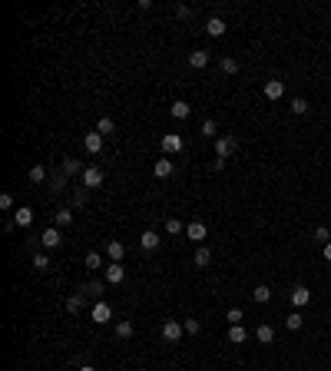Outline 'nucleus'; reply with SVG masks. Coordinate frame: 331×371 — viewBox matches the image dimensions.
Returning a JSON list of instances; mask_svg holds the SVG:
<instances>
[{"label": "nucleus", "mask_w": 331, "mask_h": 371, "mask_svg": "<svg viewBox=\"0 0 331 371\" xmlns=\"http://www.w3.org/2000/svg\"><path fill=\"white\" fill-rule=\"evenodd\" d=\"M292 113H298V116L308 113V100H305V96H295V100H292Z\"/></svg>", "instance_id": "nucleus-27"}, {"label": "nucleus", "mask_w": 331, "mask_h": 371, "mask_svg": "<svg viewBox=\"0 0 331 371\" xmlns=\"http://www.w3.org/2000/svg\"><path fill=\"white\" fill-rule=\"evenodd\" d=\"M242 309H229V325H242Z\"/></svg>", "instance_id": "nucleus-35"}, {"label": "nucleus", "mask_w": 331, "mask_h": 371, "mask_svg": "<svg viewBox=\"0 0 331 371\" xmlns=\"http://www.w3.org/2000/svg\"><path fill=\"white\" fill-rule=\"evenodd\" d=\"M159 146H163V152H166V156H172V152H182V149H186V139H182V136H175V133H166Z\"/></svg>", "instance_id": "nucleus-2"}, {"label": "nucleus", "mask_w": 331, "mask_h": 371, "mask_svg": "<svg viewBox=\"0 0 331 371\" xmlns=\"http://www.w3.org/2000/svg\"><path fill=\"white\" fill-rule=\"evenodd\" d=\"M73 226V209H56V229Z\"/></svg>", "instance_id": "nucleus-23"}, {"label": "nucleus", "mask_w": 331, "mask_h": 371, "mask_svg": "<svg viewBox=\"0 0 331 371\" xmlns=\"http://www.w3.org/2000/svg\"><path fill=\"white\" fill-rule=\"evenodd\" d=\"M186 235L192 242H202V239H206V222H189V226H186Z\"/></svg>", "instance_id": "nucleus-15"}, {"label": "nucleus", "mask_w": 331, "mask_h": 371, "mask_svg": "<svg viewBox=\"0 0 331 371\" xmlns=\"http://www.w3.org/2000/svg\"><path fill=\"white\" fill-rule=\"evenodd\" d=\"M83 186H86V189H100L103 186V172L96 169V166H86V172H83Z\"/></svg>", "instance_id": "nucleus-5"}, {"label": "nucleus", "mask_w": 331, "mask_h": 371, "mask_svg": "<svg viewBox=\"0 0 331 371\" xmlns=\"http://www.w3.org/2000/svg\"><path fill=\"white\" fill-rule=\"evenodd\" d=\"M255 338L262 341V345H272V341H275V328H272V325H258L255 328Z\"/></svg>", "instance_id": "nucleus-19"}, {"label": "nucleus", "mask_w": 331, "mask_h": 371, "mask_svg": "<svg viewBox=\"0 0 331 371\" xmlns=\"http://www.w3.org/2000/svg\"><path fill=\"white\" fill-rule=\"evenodd\" d=\"M235 136H222V139H215V159H222V163H225V159H229L232 156V152H235Z\"/></svg>", "instance_id": "nucleus-1"}, {"label": "nucleus", "mask_w": 331, "mask_h": 371, "mask_svg": "<svg viewBox=\"0 0 331 371\" xmlns=\"http://www.w3.org/2000/svg\"><path fill=\"white\" fill-rule=\"evenodd\" d=\"M215 129H219V126H215V120H206L199 133H202V136H209V139H212V136H215Z\"/></svg>", "instance_id": "nucleus-34"}, {"label": "nucleus", "mask_w": 331, "mask_h": 371, "mask_svg": "<svg viewBox=\"0 0 331 371\" xmlns=\"http://www.w3.org/2000/svg\"><path fill=\"white\" fill-rule=\"evenodd\" d=\"M103 139L106 136H100V133H86V136H83V149L96 156V152H103Z\"/></svg>", "instance_id": "nucleus-4"}, {"label": "nucleus", "mask_w": 331, "mask_h": 371, "mask_svg": "<svg viewBox=\"0 0 331 371\" xmlns=\"http://www.w3.org/2000/svg\"><path fill=\"white\" fill-rule=\"evenodd\" d=\"M206 33H209V37H222V33H225V20L222 17H209L206 20Z\"/></svg>", "instance_id": "nucleus-13"}, {"label": "nucleus", "mask_w": 331, "mask_h": 371, "mask_svg": "<svg viewBox=\"0 0 331 371\" xmlns=\"http://www.w3.org/2000/svg\"><path fill=\"white\" fill-rule=\"evenodd\" d=\"M106 282H109V285L126 282V265H123V262H113V265H106Z\"/></svg>", "instance_id": "nucleus-3"}, {"label": "nucleus", "mask_w": 331, "mask_h": 371, "mask_svg": "<svg viewBox=\"0 0 331 371\" xmlns=\"http://www.w3.org/2000/svg\"><path fill=\"white\" fill-rule=\"evenodd\" d=\"M182 325H186V332H189V335H195V332H199V328H202V325H199V318H186V321H182Z\"/></svg>", "instance_id": "nucleus-38"}, {"label": "nucleus", "mask_w": 331, "mask_h": 371, "mask_svg": "<svg viewBox=\"0 0 331 371\" xmlns=\"http://www.w3.org/2000/svg\"><path fill=\"white\" fill-rule=\"evenodd\" d=\"M86 269H100V252H86Z\"/></svg>", "instance_id": "nucleus-37"}, {"label": "nucleus", "mask_w": 331, "mask_h": 371, "mask_svg": "<svg viewBox=\"0 0 331 371\" xmlns=\"http://www.w3.org/2000/svg\"><path fill=\"white\" fill-rule=\"evenodd\" d=\"M152 172H156V179H169L172 176V163H169V159H156V163H152Z\"/></svg>", "instance_id": "nucleus-17"}, {"label": "nucleus", "mask_w": 331, "mask_h": 371, "mask_svg": "<svg viewBox=\"0 0 331 371\" xmlns=\"http://www.w3.org/2000/svg\"><path fill=\"white\" fill-rule=\"evenodd\" d=\"M106 255L113 258V262H123V255H126V246H123V242H116V239H113V242H106Z\"/></svg>", "instance_id": "nucleus-18"}, {"label": "nucleus", "mask_w": 331, "mask_h": 371, "mask_svg": "<svg viewBox=\"0 0 331 371\" xmlns=\"http://www.w3.org/2000/svg\"><path fill=\"white\" fill-rule=\"evenodd\" d=\"M285 96V83L281 80H269L265 83V100H281Z\"/></svg>", "instance_id": "nucleus-9"}, {"label": "nucleus", "mask_w": 331, "mask_h": 371, "mask_svg": "<svg viewBox=\"0 0 331 371\" xmlns=\"http://www.w3.org/2000/svg\"><path fill=\"white\" fill-rule=\"evenodd\" d=\"M189 13H192V10H189V7H186V4H179V7H175V17H179V20H186V17H189Z\"/></svg>", "instance_id": "nucleus-40"}, {"label": "nucleus", "mask_w": 331, "mask_h": 371, "mask_svg": "<svg viewBox=\"0 0 331 371\" xmlns=\"http://www.w3.org/2000/svg\"><path fill=\"white\" fill-rule=\"evenodd\" d=\"M182 332H186V325H179V321H166L163 325V338L166 341H179Z\"/></svg>", "instance_id": "nucleus-7"}, {"label": "nucleus", "mask_w": 331, "mask_h": 371, "mask_svg": "<svg viewBox=\"0 0 331 371\" xmlns=\"http://www.w3.org/2000/svg\"><path fill=\"white\" fill-rule=\"evenodd\" d=\"M47 179V166H33L30 169V183H43Z\"/></svg>", "instance_id": "nucleus-30"}, {"label": "nucleus", "mask_w": 331, "mask_h": 371, "mask_svg": "<svg viewBox=\"0 0 331 371\" xmlns=\"http://www.w3.org/2000/svg\"><path fill=\"white\" fill-rule=\"evenodd\" d=\"M209 262H212V252H209L206 246H202L199 252H195V265H199V269H206V265H209Z\"/></svg>", "instance_id": "nucleus-26"}, {"label": "nucleus", "mask_w": 331, "mask_h": 371, "mask_svg": "<svg viewBox=\"0 0 331 371\" xmlns=\"http://www.w3.org/2000/svg\"><path fill=\"white\" fill-rule=\"evenodd\" d=\"M245 338H249V332H245L242 325H229V341L232 345H242Z\"/></svg>", "instance_id": "nucleus-21"}, {"label": "nucleus", "mask_w": 331, "mask_h": 371, "mask_svg": "<svg viewBox=\"0 0 331 371\" xmlns=\"http://www.w3.org/2000/svg\"><path fill=\"white\" fill-rule=\"evenodd\" d=\"M315 242H321V246H328V242H331V232H328L325 226H318V229H315Z\"/></svg>", "instance_id": "nucleus-33"}, {"label": "nucleus", "mask_w": 331, "mask_h": 371, "mask_svg": "<svg viewBox=\"0 0 331 371\" xmlns=\"http://www.w3.org/2000/svg\"><path fill=\"white\" fill-rule=\"evenodd\" d=\"M50 258H47V255H33V269H40V272H50Z\"/></svg>", "instance_id": "nucleus-31"}, {"label": "nucleus", "mask_w": 331, "mask_h": 371, "mask_svg": "<svg viewBox=\"0 0 331 371\" xmlns=\"http://www.w3.org/2000/svg\"><path fill=\"white\" fill-rule=\"evenodd\" d=\"M0 209H13V195H10V192L0 195Z\"/></svg>", "instance_id": "nucleus-39"}, {"label": "nucleus", "mask_w": 331, "mask_h": 371, "mask_svg": "<svg viewBox=\"0 0 331 371\" xmlns=\"http://www.w3.org/2000/svg\"><path fill=\"white\" fill-rule=\"evenodd\" d=\"M252 298H255V305H265L272 298V289L269 285H255V292H252Z\"/></svg>", "instance_id": "nucleus-22"}, {"label": "nucleus", "mask_w": 331, "mask_h": 371, "mask_svg": "<svg viewBox=\"0 0 331 371\" xmlns=\"http://www.w3.org/2000/svg\"><path fill=\"white\" fill-rule=\"evenodd\" d=\"M116 335H119V338H133V321H119Z\"/></svg>", "instance_id": "nucleus-32"}, {"label": "nucleus", "mask_w": 331, "mask_h": 371, "mask_svg": "<svg viewBox=\"0 0 331 371\" xmlns=\"http://www.w3.org/2000/svg\"><path fill=\"white\" fill-rule=\"evenodd\" d=\"M325 258H328V262H331V242H328V246H325Z\"/></svg>", "instance_id": "nucleus-42"}, {"label": "nucleus", "mask_w": 331, "mask_h": 371, "mask_svg": "<svg viewBox=\"0 0 331 371\" xmlns=\"http://www.w3.org/2000/svg\"><path fill=\"white\" fill-rule=\"evenodd\" d=\"M113 129H116V123H113V120H109V116H103V120H100V123H96V133H100V136H109V133H113Z\"/></svg>", "instance_id": "nucleus-25"}, {"label": "nucleus", "mask_w": 331, "mask_h": 371, "mask_svg": "<svg viewBox=\"0 0 331 371\" xmlns=\"http://www.w3.org/2000/svg\"><path fill=\"white\" fill-rule=\"evenodd\" d=\"M169 113H172V120H189V113H192V106H189L186 100H175L172 106H169Z\"/></svg>", "instance_id": "nucleus-11"}, {"label": "nucleus", "mask_w": 331, "mask_h": 371, "mask_svg": "<svg viewBox=\"0 0 331 371\" xmlns=\"http://www.w3.org/2000/svg\"><path fill=\"white\" fill-rule=\"evenodd\" d=\"M13 222H17V226H20V229H27V226H30V222H33V209H27V206H20V209H17V212H13Z\"/></svg>", "instance_id": "nucleus-16"}, {"label": "nucleus", "mask_w": 331, "mask_h": 371, "mask_svg": "<svg viewBox=\"0 0 331 371\" xmlns=\"http://www.w3.org/2000/svg\"><path fill=\"white\" fill-rule=\"evenodd\" d=\"M80 309H83V295H70V298H67V312L76 315Z\"/></svg>", "instance_id": "nucleus-29"}, {"label": "nucleus", "mask_w": 331, "mask_h": 371, "mask_svg": "<svg viewBox=\"0 0 331 371\" xmlns=\"http://www.w3.org/2000/svg\"><path fill=\"white\" fill-rule=\"evenodd\" d=\"M189 67H192V70H206L209 67V53L206 50H192V53H189Z\"/></svg>", "instance_id": "nucleus-14"}, {"label": "nucleus", "mask_w": 331, "mask_h": 371, "mask_svg": "<svg viewBox=\"0 0 331 371\" xmlns=\"http://www.w3.org/2000/svg\"><path fill=\"white\" fill-rule=\"evenodd\" d=\"M80 172H86L80 159H63V176H80Z\"/></svg>", "instance_id": "nucleus-20"}, {"label": "nucleus", "mask_w": 331, "mask_h": 371, "mask_svg": "<svg viewBox=\"0 0 331 371\" xmlns=\"http://www.w3.org/2000/svg\"><path fill=\"white\" fill-rule=\"evenodd\" d=\"M166 232L169 235H182V232H186V226H182L179 219H166Z\"/></svg>", "instance_id": "nucleus-28"}, {"label": "nucleus", "mask_w": 331, "mask_h": 371, "mask_svg": "<svg viewBox=\"0 0 331 371\" xmlns=\"http://www.w3.org/2000/svg\"><path fill=\"white\" fill-rule=\"evenodd\" d=\"M301 325H305V318H301L298 312H292V315H288V318H285V328H288V332H298Z\"/></svg>", "instance_id": "nucleus-24"}, {"label": "nucleus", "mask_w": 331, "mask_h": 371, "mask_svg": "<svg viewBox=\"0 0 331 371\" xmlns=\"http://www.w3.org/2000/svg\"><path fill=\"white\" fill-rule=\"evenodd\" d=\"M40 242H43V249H56V246L63 242V239H60V229H56V226H53V229H43Z\"/></svg>", "instance_id": "nucleus-10"}, {"label": "nucleus", "mask_w": 331, "mask_h": 371, "mask_svg": "<svg viewBox=\"0 0 331 371\" xmlns=\"http://www.w3.org/2000/svg\"><path fill=\"white\" fill-rule=\"evenodd\" d=\"M80 371H96V368H93V365H83V368H80Z\"/></svg>", "instance_id": "nucleus-43"}, {"label": "nucleus", "mask_w": 331, "mask_h": 371, "mask_svg": "<svg viewBox=\"0 0 331 371\" xmlns=\"http://www.w3.org/2000/svg\"><path fill=\"white\" fill-rule=\"evenodd\" d=\"M308 302H312V292H308L305 285H295V289H292V305H298V309H305Z\"/></svg>", "instance_id": "nucleus-8"}, {"label": "nucleus", "mask_w": 331, "mask_h": 371, "mask_svg": "<svg viewBox=\"0 0 331 371\" xmlns=\"http://www.w3.org/2000/svg\"><path fill=\"white\" fill-rule=\"evenodd\" d=\"M143 371H146V368H143Z\"/></svg>", "instance_id": "nucleus-44"}, {"label": "nucleus", "mask_w": 331, "mask_h": 371, "mask_svg": "<svg viewBox=\"0 0 331 371\" xmlns=\"http://www.w3.org/2000/svg\"><path fill=\"white\" fill-rule=\"evenodd\" d=\"M90 315H93V321H96V325H106V321L113 318V309H109L106 302H96V305H93V312H90Z\"/></svg>", "instance_id": "nucleus-6"}, {"label": "nucleus", "mask_w": 331, "mask_h": 371, "mask_svg": "<svg viewBox=\"0 0 331 371\" xmlns=\"http://www.w3.org/2000/svg\"><path fill=\"white\" fill-rule=\"evenodd\" d=\"M139 246H143L146 252H156V249H159V235L152 232V229H146V232L139 235Z\"/></svg>", "instance_id": "nucleus-12"}, {"label": "nucleus", "mask_w": 331, "mask_h": 371, "mask_svg": "<svg viewBox=\"0 0 331 371\" xmlns=\"http://www.w3.org/2000/svg\"><path fill=\"white\" fill-rule=\"evenodd\" d=\"M86 292H93V295H100V292H103V285H100V282H90V285H86Z\"/></svg>", "instance_id": "nucleus-41"}, {"label": "nucleus", "mask_w": 331, "mask_h": 371, "mask_svg": "<svg viewBox=\"0 0 331 371\" xmlns=\"http://www.w3.org/2000/svg\"><path fill=\"white\" fill-rule=\"evenodd\" d=\"M222 70H225V73H238V60L225 57V60H222Z\"/></svg>", "instance_id": "nucleus-36"}]
</instances>
